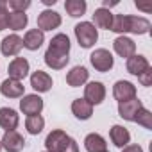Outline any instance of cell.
Returning <instances> with one entry per match:
<instances>
[{
	"mask_svg": "<svg viewBox=\"0 0 152 152\" xmlns=\"http://www.w3.org/2000/svg\"><path fill=\"white\" fill-rule=\"evenodd\" d=\"M52 77L47 73V72H43V70H36L32 75H31V86L38 91V93H47V91H50V88H52Z\"/></svg>",
	"mask_w": 152,
	"mask_h": 152,
	"instance_id": "16",
	"label": "cell"
},
{
	"mask_svg": "<svg viewBox=\"0 0 152 152\" xmlns=\"http://www.w3.org/2000/svg\"><path fill=\"white\" fill-rule=\"evenodd\" d=\"M31 72V64L25 57H15L9 66H7V73H9V79H15V81H23Z\"/></svg>",
	"mask_w": 152,
	"mask_h": 152,
	"instance_id": "6",
	"label": "cell"
},
{
	"mask_svg": "<svg viewBox=\"0 0 152 152\" xmlns=\"http://www.w3.org/2000/svg\"><path fill=\"white\" fill-rule=\"evenodd\" d=\"M106 99V86L99 81H91L84 86V100H88L91 106L102 104Z\"/></svg>",
	"mask_w": 152,
	"mask_h": 152,
	"instance_id": "5",
	"label": "cell"
},
{
	"mask_svg": "<svg viewBox=\"0 0 152 152\" xmlns=\"http://www.w3.org/2000/svg\"><path fill=\"white\" fill-rule=\"evenodd\" d=\"M72 113L79 120H90L93 115V106L84 99H75L72 102Z\"/></svg>",
	"mask_w": 152,
	"mask_h": 152,
	"instance_id": "21",
	"label": "cell"
},
{
	"mask_svg": "<svg viewBox=\"0 0 152 152\" xmlns=\"http://www.w3.org/2000/svg\"><path fill=\"white\" fill-rule=\"evenodd\" d=\"M113 97L118 102H125L136 97V86L129 81H116L113 86Z\"/></svg>",
	"mask_w": 152,
	"mask_h": 152,
	"instance_id": "12",
	"label": "cell"
},
{
	"mask_svg": "<svg viewBox=\"0 0 152 152\" xmlns=\"http://www.w3.org/2000/svg\"><path fill=\"white\" fill-rule=\"evenodd\" d=\"M113 32H118L120 36H125V32L132 34H147L150 31V22L143 16H131V15H116L113 16L111 29Z\"/></svg>",
	"mask_w": 152,
	"mask_h": 152,
	"instance_id": "2",
	"label": "cell"
},
{
	"mask_svg": "<svg viewBox=\"0 0 152 152\" xmlns=\"http://www.w3.org/2000/svg\"><path fill=\"white\" fill-rule=\"evenodd\" d=\"M86 2L84 0H66L64 2V9L72 18H79L86 13Z\"/></svg>",
	"mask_w": 152,
	"mask_h": 152,
	"instance_id": "26",
	"label": "cell"
},
{
	"mask_svg": "<svg viewBox=\"0 0 152 152\" xmlns=\"http://www.w3.org/2000/svg\"><path fill=\"white\" fill-rule=\"evenodd\" d=\"M41 2H43L45 6H54V4H56V0H41Z\"/></svg>",
	"mask_w": 152,
	"mask_h": 152,
	"instance_id": "35",
	"label": "cell"
},
{
	"mask_svg": "<svg viewBox=\"0 0 152 152\" xmlns=\"http://www.w3.org/2000/svg\"><path fill=\"white\" fill-rule=\"evenodd\" d=\"M90 63L97 72H109L115 66V57L107 48H97L91 52Z\"/></svg>",
	"mask_w": 152,
	"mask_h": 152,
	"instance_id": "4",
	"label": "cell"
},
{
	"mask_svg": "<svg viewBox=\"0 0 152 152\" xmlns=\"http://www.w3.org/2000/svg\"><path fill=\"white\" fill-rule=\"evenodd\" d=\"M61 22H63V20H61V15L56 13V11H52V9H45V11H41V13L38 15V29H39L41 32L57 29V27L61 25Z\"/></svg>",
	"mask_w": 152,
	"mask_h": 152,
	"instance_id": "9",
	"label": "cell"
},
{
	"mask_svg": "<svg viewBox=\"0 0 152 152\" xmlns=\"http://www.w3.org/2000/svg\"><path fill=\"white\" fill-rule=\"evenodd\" d=\"M136 7H138V9H143L145 13L152 11V4H141V2H138V0H136Z\"/></svg>",
	"mask_w": 152,
	"mask_h": 152,
	"instance_id": "34",
	"label": "cell"
},
{
	"mask_svg": "<svg viewBox=\"0 0 152 152\" xmlns=\"http://www.w3.org/2000/svg\"><path fill=\"white\" fill-rule=\"evenodd\" d=\"M90 79V72L84 68V66H73L68 73H66V83L68 86L72 88H79V86H84Z\"/></svg>",
	"mask_w": 152,
	"mask_h": 152,
	"instance_id": "17",
	"label": "cell"
},
{
	"mask_svg": "<svg viewBox=\"0 0 152 152\" xmlns=\"http://www.w3.org/2000/svg\"><path fill=\"white\" fill-rule=\"evenodd\" d=\"M7 7L15 13H25V9L31 7V0H7Z\"/></svg>",
	"mask_w": 152,
	"mask_h": 152,
	"instance_id": "29",
	"label": "cell"
},
{
	"mask_svg": "<svg viewBox=\"0 0 152 152\" xmlns=\"http://www.w3.org/2000/svg\"><path fill=\"white\" fill-rule=\"evenodd\" d=\"M0 93L4 97H7V99H22L25 95V86H23V83L7 77L2 84H0Z\"/></svg>",
	"mask_w": 152,
	"mask_h": 152,
	"instance_id": "13",
	"label": "cell"
},
{
	"mask_svg": "<svg viewBox=\"0 0 152 152\" xmlns=\"http://www.w3.org/2000/svg\"><path fill=\"white\" fill-rule=\"evenodd\" d=\"M0 145L7 152H20L25 147V138L18 131H6L2 140H0Z\"/></svg>",
	"mask_w": 152,
	"mask_h": 152,
	"instance_id": "7",
	"label": "cell"
},
{
	"mask_svg": "<svg viewBox=\"0 0 152 152\" xmlns=\"http://www.w3.org/2000/svg\"><path fill=\"white\" fill-rule=\"evenodd\" d=\"M0 9H7V2H6V0H0Z\"/></svg>",
	"mask_w": 152,
	"mask_h": 152,
	"instance_id": "36",
	"label": "cell"
},
{
	"mask_svg": "<svg viewBox=\"0 0 152 152\" xmlns=\"http://www.w3.org/2000/svg\"><path fill=\"white\" fill-rule=\"evenodd\" d=\"M127 72L129 73H132V75H141L143 72H147L148 68H150V64H148V59L145 57V56H141V54H134V56H131L129 59H127Z\"/></svg>",
	"mask_w": 152,
	"mask_h": 152,
	"instance_id": "19",
	"label": "cell"
},
{
	"mask_svg": "<svg viewBox=\"0 0 152 152\" xmlns=\"http://www.w3.org/2000/svg\"><path fill=\"white\" fill-rule=\"evenodd\" d=\"M138 79H140V83L143 84V86H152V68H148L147 72H143L141 75H138Z\"/></svg>",
	"mask_w": 152,
	"mask_h": 152,
	"instance_id": "31",
	"label": "cell"
},
{
	"mask_svg": "<svg viewBox=\"0 0 152 152\" xmlns=\"http://www.w3.org/2000/svg\"><path fill=\"white\" fill-rule=\"evenodd\" d=\"M23 48V39L18 34H9L2 39L0 43V52H2L6 57H15L20 54V50Z\"/></svg>",
	"mask_w": 152,
	"mask_h": 152,
	"instance_id": "10",
	"label": "cell"
},
{
	"mask_svg": "<svg viewBox=\"0 0 152 152\" xmlns=\"http://www.w3.org/2000/svg\"><path fill=\"white\" fill-rule=\"evenodd\" d=\"M61 152H79V145H77V141H75L73 138H70V136H68V140L64 141V145H63Z\"/></svg>",
	"mask_w": 152,
	"mask_h": 152,
	"instance_id": "30",
	"label": "cell"
},
{
	"mask_svg": "<svg viewBox=\"0 0 152 152\" xmlns=\"http://www.w3.org/2000/svg\"><path fill=\"white\" fill-rule=\"evenodd\" d=\"M134 122H138V124H140L141 127H145V129H152V113H150L148 109L141 107V109L138 111Z\"/></svg>",
	"mask_w": 152,
	"mask_h": 152,
	"instance_id": "28",
	"label": "cell"
},
{
	"mask_svg": "<svg viewBox=\"0 0 152 152\" xmlns=\"http://www.w3.org/2000/svg\"><path fill=\"white\" fill-rule=\"evenodd\" d=\"M22 39H23V47L27 50H38L45 41V32H41L39 29H31L25 32V36Z\"/></svg>",
	"mask_w": 152,
	"mask_h": 152,
	"instance_id": "23",
	"label": "cell"
},
{
	"mask_svg": "<svg viewBox=\"0 0 152 152\" xmlns=\"http://www.w3.org/2000/svg\"><path fill=\"white\" fill-rule=\"evenodd\" d=\"M113 13L109 11V9H104V7H99V9H95V13H93V25H95V29L99 31V29H106V31H109L111 29V23H113Z\"/></svg>",
	"mask_w": 152,
	"mask_h": 152,
	"instance_id": "22",
	"label": "cell"
},
{
	"mask_svg": "<svg viewBox=\"0 0 152 152\" xmlns=\"http://www.w3.org/2000/svg\"><path fill=\"white\" fill-rule=\"evenodd\" d=\"M20 109L23 115L27 116H34V115H39L43 111V99L36 93L32 95H23L22 100H20Z\"/></svg>",
	"mask_w": 152,
	"mask_h": 152,
	"instance_id": "8",
	"label": "cell"
},
{
	"mask_svg": "<svg viewBox=\"0 0 152 152\" xmlns=\"http://www.w3.org/2000/svg\"><path fill=\"white\" fill-rule=\"evenodd\" d=\"M143 107V102L138 99V97H134V99H131V100H125V102H118V115L124 118V120H127V122H134V118H136V115H138V111Z\"/></svg>",
	"mask_w": 152,
	"mask_h": 152,
	"instance_id": "11",
	"label": "cell"
},
{
	"mask_svg": "<svg viewBox=\"0 0 152 152\" xmlns=\"http://www.w3.org/2000/svg\"><path fill=\"white\" fill-rule=\"evenodd\" d=\"M68 140V134L63 131V129H54L52 132L47 134L45 138V147H47V152H61L64 141Z\"/></svg>",
	"mask_w": 152,
	"mask_h": 152,
	"instance_id": "15",
	"label": "cell"
},
{
	"mask_svg": "<svg viewBox=\"0 0 152 152\" xmlns=\"http://www.w3.org/2000/svg\"><path fill=\"white\" fill-rule=\"evenodd\" d=\"M113 48H115V52L120 57H125V59H129L131 56L136 54V43L129 36H118V38H115Z\"/></svg>",
	"mask_w": 152,
	"mask_h": 152,
	"instance_id": "14",
	"label": "cell"
},
{
	"mask_svg": "<svg viewBox=\"0 0 152 152\" xmlns=\"http://www.w3.org/2000/svg\"><path fill=\"white\" fill-rule=\"evenodd\" d=\"M84 148L88 152H104V150H107V143L100 134L91 132L84 138Z\"/></svg>",
	"mask_w": 152,
	"mask_h": 152,
	"instance_id": "24",
	"label": "cell"
},
{
	"mask_svg": "<svg viewBox=\"0 0 152 152\" xmlns=\"http://www.w3.org/2000/svg\"><path fill=\"white\" fill-rule=\"evenodd\" d=\"M20 124V115L11 107H0V127L4 131H16Z\"/></svg>",
	"mask_w": 152,
	"mask_h": 152,
	"instance_id": "18",
	"label": "cell"
},
{
	"mask_svg": "<svg viewBox=\"0 0 152 152\" xmlns=\"http://www.w3.org/2000/svg\"><path fill=\"white\" fill-rule=\"evenodd\" d=\"M45 152H47V150H45Z\"/></svg>",
	"mask_w": 152,
	"mask_h": 152,
	"instance_id": "39",
	"label": "cell"
},
{
	"mask_svg": "<svg viewBox=\"0 0 152 152\" xmlns=\"http://www.w3.org/2000/svg\"><path fill=\"white\" fill-rule=\"evenodd\" d=\"M29 23V16L25 13H15L11 11L7 16V29L11 31H23Z\"/></svg>",
	"mask_w": 152,
	"mask_h": 152,
	"instance_id": "25",
	"label": "cell"
},
{
	"mask_svg": "<svg viewBox=\"0 0 152 152\" xmlns=\"http://www.w3.org/2000/svg\"><path fill=\"white\" fill-rule=\"evenodd\" d=\"M104 152H109V150H104Z\"/></svg>",
	"mask_w": 152,
	"mask_h": 152,
	"instance_id": "38",
	"label": "cell"
},
{
	"mask_svg": "<svg viewBox=\"0 0 152 152\" xmlns=\"http://www.w3.org/2000/svg\"><path fill=\"white\" fill-rule=\"evenodd\" d=\"M70 61V38L66 34H56L45 52V64L52 70H63Z\"/></svg>",
	"mask_w": 152,
	"mask_h": 152,
	"instance_id": "1",
	"label": "cell"
},
{
	"mask_svg": "<svg viewBox=\"0 0 152 152\" xmlns=\"http://www.w3.org/2000/svg\"><path fill=\"white\" fill-rule=\"evenodd\" d=\"M122 152H143V148L140 145H127L122 148Z\"/></svg>",
	"mask_w": 152,
	"mask_h": 152,
	"instance_id": "33",
	"label": "cell"
},
{
	"mask_svg": "<svg viewBox=\"0 0 152 152\" xmlns=\"http://www.w3.org/2000/svg\"><path fill=\"white\" fill-rule=\"evenodd\" d=\"M73 31H75V38H77L83 48H91L99 39V31L91 22H81L73 27Z\"/></svg>",
	"mask_w": 152,
	"mask_h": 152,
	"instance_id": "3",
	"label": "cell"
},
{
	"mask_svg": "<svg viewBox=\"0 0 152 152\" xmlns=\"http://www.w3.org/2000/svg\"><path fill=\"white\" fill-rule=\"evenodd\" d=\"M109 138H111V141H113L115 147L124 148V147H127L129 141H131V132H129L124 125H113L111 131H109Z\"/></svg>",
	"mask_w": 152,
	"mask_h": 152,
	"instance_id": "20",
	"label": "cell"
},
{
	"mask_svg": "<svg viewBox=\"0 0 152 152\" xmlns=\"http://www.w3.org/2000/svg\"><path fill=\"white\" fill-rule=\"evenodd\" d=\"M7 16H9L7 9H0V31L7 29Z\"/></svg>",
	"mask_w": 152,
	"mask_h": 152,
	"instance_id": "32",
	"label": "cell"
},
{
	"mask_svg": "<svg viewBox=\"0 0 152 152\" xmlns=\"http://www.w3.org/2000/svg\"><path fill=\"white\" fill-rule=\"evenodd\" d=\"M0 150H2V145H0Z\"/></svg>",
	"mask_w": 152,
	"mask_h": 152,
	"instance_id": "37",
	"label": "cell"
},
{
	"mask_svg": "<svg viewBox=\"0 0 152 152\" xmlns=\"http://www.w3.org/2000/svg\"><path fill=\"white\" fill-rule=\"evenodd\" d=\"M43 127H45V120H43V116H41V115L27 116V120H25V129H27V132H29V134L36 136V134H39V132L43 131Z\"/></svg>",
	"mask_w": 152,
	"mask_h": 152,
	"instance_id": "27",
	"label": "cell"
}]
</instances>
